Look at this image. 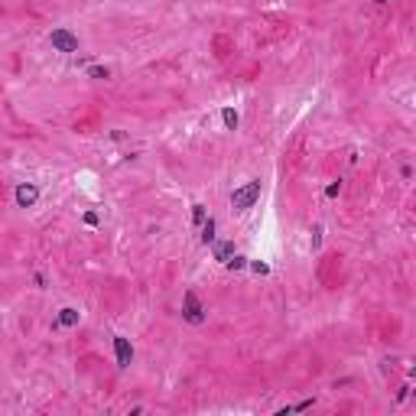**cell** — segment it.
<instances>
[{
  "instance_id": "12",
  "label": "cell",
  "mask_w": 416,
  "mask_h": 416,
  "mask_svg": "<svg viewBox=\"0 0 416 416\" xmlns=\"http://www.w3.org/2000/svg\"><path fill=\"white\" fill-rule=\"evenodd\" d=\"M251 270L257 273V277H267V273H270V267H267L263 260H251Z\"/></svg>"
},
{
  "instance_id": "2",
  "label": "cell",
  "mask_w": 416,
  "mask_h": 416,
  "mask_svg": "<svg viewBox=\"0 0 416 416\" xmlns=\"http://www.w3.org/2000/svg\"><path fill=\"white\" fill-rule=\"evenodd\" d=\"M182 319H185V322H192V325L205 322V306L199 303L195 289H185V296H182Z\"/></svg>"
},
{
  "instance_id": "6",
  "label": "cell",
  "mask_w": 416,
  "mask_h": 416,
  "mask_svg": "<svg viewBox=\"0 0 416 416\" xmlns=\"http://www.w3.org/2000/svg\"><path fill=\"white\" fill-rule=\"evenodd\" d=\"M78 319H82V312L72 309V306H65V309H59V322H56V325H62V329H75Z\"/></svg>"
},
{
  "instance_id": "5",
  "label": "cell",
  "mask_w": 416,
  "mask_h": 416,
  "mask_svg": "<svg viewBox=\"0 0 416 416\" xmlns=\"http://www.w3.org/2000/svg\"><path fill=\"white\" fill-rule=\"evenodd\" d=\"M114 355H117V364L120 368H130V361H134V348H130V341L124 338V335L114 338Z\"/></svg>"
},
{
  "instance_id": "11",
  "label": "cell",
  "mask_w": 416,
  "mask_h": 416,
  "mask_svg": "<svg viewBox=\"0 0 416 416\" xmlns=\"http://www.w3.org/2000/svg\"><path fill=\"white\" fill-rule=\"evenodd\" d=\"M88 78H94V82H104V78H111V72L104 65H91L88 68Z\"/></svg>"
},
{
  "instance_id": "1",
  "label": "cell",
  "mask_w": 416,
  "mask_h": 416,
  "mask_svg": "<svg viewBox=\"0 0 416 416\" xmlns=\"http://www.w3.org/2000/svg\"><path fill=\"white\" fill-rule=\"evenodd\" d=\"M257 199H260V182H257V179H254V182H244L241 189L231 192V208H234V211H247Z\"/></svg>"
},
{
  "instance_id": "13",
  "label": "cell",
  "mask_w": 416,
  "mask_h": 416,
  "mask_svg": "<svg viewBox=\"0 0 416 416\" xmlns=\"http://www.w3.org/2000/svg\"><path fill=\"white\" fill-rule=\"evenodd\" d=\"M192 221H195V225L205 221V205H192Z\"/></svg>"
},
{
  "instance_id": "3",
  "label": "cell",
  "mask_w": 416,
  "mask_h": 416,
  "mask_svg": "<svg viewBox=\"0 0 416 416\" xmlns=\"http://www.w3.org/2000/svg\"><path fill=\"white\" fill-rule=\"evenodd\" d=\"M49 42H52V49H59V52H78V36L72 30H52L49 33Z\"/></svg>"
},
{
  "instance_id": "9",
  "label": "cell",
  "mask_w": 416,
  "mask_h": 416,
  "mask_svg": "<svg viewBox=\"0 0 416 416\" xmlns=\"http://www.w3.org/2000/svg\"><path fill=\"white\" fill-rule=\"evenodd\" d=\"M215 241V218H205L202 221V244H211Z\"/></svg>"
},
{
  "instance_id": "10",
  "label": "cell",
  "mask_w": 416,
  "mask_h": 416,
  "mask_svg": "<svg viewBox=\"0 0 416 416\" xmlns=\"http://www.w3.org/2000/svg\"><path fill=\"white\" fill-rule=\"evenodd\" d=\"M225 267H228V270H244V267H247V257H241V254H231V257L225 260Z\"/></svg>"
},
{
  "instance_id": "16",
  "label": "cell",
  "mask_w": 416,
  "mask_h": 416,
  "mask_svg": "<svg viewBox=\"0 0 416 416\" xmlns=\"http://www.w3.org/2000/svg\"><path fill=\"white\" fill-rule=\"evenodd\" d=\"M374 4H390V0H374Z\"/></svg>"
},
{
  "instance_id": "8",
  "label": "cell",
  "mask_w": 416,
  "mask_h": 416,
  "mask_svg": "<svg viewBox=\"0 0 416 416\" xmlns=\"http://www.w3.org/2000/svg\"><path fill=\"white\" fill-rule=\"evenodd\" d=\"M221 120H225L228 130H237V124H241V117H237L234 108H225V111H221Z\"/></svg>"
},
{
  "instance_id": "7",
  "label": "cell",
  "mask_w": 416,
  "mask_h": 416,
  "mask_svg": "<svg viewBox=\"0 0 416 416\" xmlns=\"http://www.w3.org/2000/svg\"><path fill=\"white\" fill-rule=\"evenodd\" d=\"M211 254H215V260L225 263V260L234 254V244H231V241H211Z\"/></svg>"
},
{
  "instance_id": "4",
  "label": "cell",
  "mask_w": 416,
  "mask_h": 416,
  "mask_svg": "<svg viewBox=\"0 0 416 416\" xmlns=\"http://www.w3.org/2000/svg\"><path fill=\"white\" fill-rule=\"evenodd\" d=\"M36 202H39V189L33 182H20L16 185V205L20 208H33Z\"/></svg>"
},
{
  "instance_id": "15",
  "label": "cell",
  "mask_w": 416,
  "mask_h": 416,
  "mask_svg": "<svg viewBox=\"0 0 416 416\" xmlns=\"http://www.w3.org/2000/svg\"><path fill=\"white\" fill-rule=\"evenodd\" d=\"M338 192H341V182H332L329 189H325V195H329V199H335V195H338Z\"/></svg>"
},
{
  "instance_id": "14",
  "label": "cell",
  "mask_w": 416,
  "mask_h": 416,
  "mask_svg": "<svg viewBox=\"0 0 416 416\" xmlns=\"http://www.w3.org/2000/svg\"><path fill=\"white\" fill-rule=\"evenodd\" d=\"M319 244H322V225L312 228V247H319Z\"/></svg>"
}]
</instances>
